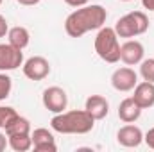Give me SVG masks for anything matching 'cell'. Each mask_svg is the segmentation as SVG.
<instances>
[{
  "label": "cell",
  "mask_w": 154,
  "mask_h": 152,
  "mask_svg": "<svg viewBox=\"0 0 154 152\" xmlns=\"http://www.w3.org/2000/svg\"><path fill=\"white\" fill-rule=\"evenodd\" d=\"M108 20V11L100 4H86L72 11L65 20V32L70 38H81L91 31H99L104 27Z\"/></svg>",
  "instance_id": "obj_1"
},
{
  "label": "cell",
  "mask_w": 154,
  "mask_h": 152,
  "mask_svg": "<svg viewBox=\"0 0 154 152\" xmlns=\"http://www.w3.org/2000/svg\"><path fill=\"white\" fill-rule=\"evenodd\" d=\"M50 127L59 134H88L90 131H93L95 120L86 109H72L54 114Z\"/></svg>",
  "instance_id": "obj_2"
},
{
  "label": "cell",
  "mask_w": 154,
  "mask_h": 152,
  "mask_svg": "<svg viewBox=\"0 0 154 152\" xmlns=\"http://www.w3.org/2000/svg\"><path fill=\"white\" fill-rule=\"evenodd\" d=\"M93 45H95L97 56L102 61L109 65H115L120 61V41H118V34L115 32L113 27H100Z\"/></svg>",
  "instance_id": "obj_3"
},
{
  "label": "cell",
  "mask_w": 154,
  "mask_h": 152,
  "mask_svg": "<svg viewBox=\"0 0 154 152\" xmlns=\"http://www.w3.org/2000/svg\"><path fill=\"white\" fill-rule=\"evenodd\" d=\"M113 29L118 34V38H136L149 31V18L143 11H131L116 20Z\"/></svg>",
  "instance_id": "obj_4"
},
{
  "label": "cell",
  "mask_w": 154,
  "mask_h": 152,
  "mask_svg": "<svg viewBox=\"0 0 154 152\" xmlns=\"http://www.w3.org/2000/svg\"><path fill=\"white\" fill-rule=\"evenodd\" d=\"M41 102H43V108L47 111L57 114V113L66 111V108H68V95H66V91L61 86H48V88L43 90Z\"/></svg>",
  "instance_id": "obj_5"
},
{
  "label": "cell",
  "mask_w": 154,
  "mask_h": 152,
  "mask_svg": "<svg viewBox=\"0 0 154 152\" xmlns=\"http://www.w3.org/2000/svg\"><path fill=\"white\" fill-rule=\"evenodd\" d=\"M22 70L29 81H43L50 75V63L43 56H32L23 61Z\"/></svg>",
  "instance_id": "obj_6"
},
{
  "label": "cell",
  "mask_w": 154,
  "mask_h": 152,
  "mask_svg": "<svg viewBox=\"0 0 154 152\" xmlns=\"http://www.w3.org/2000/svg\"><path fill=\"white\" fill-rule=\"evenodd\" d=\"M23 65V52L9 41L0 43V72H11Z\"/></svg>",
  "instance_id": "obj_7"
},
{
  "label": "cell",
  "mask_w": 154,
  "mask_h": 152,
  "mask_svg": "<svg viewBox=\"0 0 154 152\" xmlns=\"http://www.w3.org/2000/svg\"><path fill=\"white\" fill-rule=\"evenodd\" d=\"M145 59V47L138 39H127L120 45V61L127 66L140 65Z\"/></svg>",
  "instance_id": "obj_8"
},
{
  "label": "cell",
  "mask_w": 154,
  "mask_h": 152,
  "mask_svg": "<svg viewBox=\"0 0 154 152\" xmlns=\"http://www.w3.org/2000/svg\"><path fill=\"white\" fill-rule=\"evenodd\" d=\"M136 84H138V74L131 66H120L111 74V86L116 91H122V93L133 91Z\"/></svg>",
  "instance_id": "obj_9"
},
{
  "label": "cell",
  "mask_w": 154,
  "mask_h": 152,
  "mask_svg": "<svg viewBox=\"0 0 154 152\" xmlns=\"http://www.w3.org/2000/svg\"><path fill=\"white\" fill-rule=\"evenodd\" d=\"M116 141L125 149H136L143 143V131L134 123H125L124 127L118 129Z\"/></svg>",
  "instance_id": "obj_10"
},
{
  "label": "cell",
  "mask_w": 154,
  "mask_h": 152,
  "mask_svg": "<svg viewBox=\"0 0 154 152\" xmlns=\"http://www.w3.org/2000/svg\"><path fill=\"white\" fill-rule=\"evenodd\" d=\"M32 136V149L36 152H56L57 145H56V138L54 134L45 129V127H38L31 132Z\"/></svg>",
  "instance_id": "obj_11"
},
{
  "label": "cell",
  "mask_w": 154,
  "mask_h": 152,
  "mask_svg": "<svg viewBox=\"0 0 154 152\" xmlns=\"http://www.w3.org/2000/svg\"><path fill=\"white\" fill-rule=\"evenodd\" d=\"M84 109L91 114V118L97 120H104L109 113V102L106 97L102 95H90L84 102Z\"/></svg>",
  "instance_id": "obj_12"
},
{
  "label": "cell",
  "mask_w": 154,
  "mask_h": 152,
  "mask_svg": "<svg viewBox=\"0 0 154 152\" xmlns=\"http://www.w3.org/2000/svg\"><path fill=\"white\" fill-rule=\"evenodd\" d=\"M133 99L142 109H149L154 106V82L142 81L133 90Z\"/></svg>",
  "instance_id": "obj_13"
},
{
  "label": "cell",
  "mask_w": 154,
  "mask_h": 152,
  "mask_svg": "<svg viewBox=\"0 0 154 152\" xmlns=\"http://www.w3.org/2000/svg\"><path fill=\"white\" fill-rule=\"evenodd\" d=\"M142 111L143 109L136 104V100L133 97H127L118 104V118L124 123H134L142 116Z\"/></svg>",
  "instance_id": "obj_14"
},
{
  "label": "cell",
  "mask_w": 154,
  "mask_h": 152,
  "mask_svg": "<svg viewBox=\"0 0 154 152\" xmlns=\"http://www.w3.org/2000/svg\"><path fill=\"white\" fill-rule=\"evenodd\" d=\"M7 39H9V43H11L13 47L23 50V48H27L29 43H31V32H29L27 27H23V25H16V27H11V29H9V32H7Z\"/></svg>",
  "instance_id": "obj_15"
},
{
  "label": "cell",
  "mask_w": 154,
  "mask_h": 152,
  "mask_svg": "<svg viewBox=\"0 0 154 152\" xmlns=\"http://www.w3.org/2000/svg\"><path fill=\"white\" fill-rule=\"evenodd\" d=\"M4 132H5L7 136L31 134V132H32V129H31V122H29L25 116L16 114V116H13V118H11V122H9V123L4 127Z\"/></svg>",
  "instance_id": "obj_16"
},
{
  "label": "cell",
  "mask_w": 154,
  "mask_h": 152,
  "mask_svg": "<svg viewBox=\"0 0 154 152\" xmlns=\"http://www.w3.org/2000/svg\"><path fill=\"white\" fill-rule=\"evenodd\" d=\"M7 138H9V147L14 152H27L32 149L31 134H16V136H7Z\"/></svg>",
  "instance_id": "obj_17"
},
{
  "label": "cell",
  "mask_w": 154,
  "mask_h": 152,
  "mask_svg": "<svg viewBox=\"0 0 154 152\" xmlns=\"http://www.w3.org/2000/svg\"><path fill=\"white\" fill-rule=\"evenodd\" d=\"M140 75H142L143 81L154 82V57L143 59V61L140 63Z\"/></svg>",
  "instance_id": "obj_18"
},
{
  "label": "cell",
  "mask_w": 154,
  "mask_h": 152,
  "mask_svg": "<svg viewBox=\"0 0 154 152\" xmlns=\"http://www.w3.org/2000/svg\"><path fill=\"white\" fill-rule=\"evenodd\" d=\"M11 90H13V79L7 75V72H0V102L11 95Z\"/></svg>",
  "instance_id": "obj_19"
},
{
  "label": "cell",
  "mask_w": 154,
  "mask_h": 152,
  "mask_svg": "<svg viewBox=\"0 0 154 152\" xmlns=\"http://www.w3.org/2000/svg\"><path fill=\"white\" fill-rule=\"evenodd\" d=\"M16 109L14 108H11V106H0V129H4L9 122H11V118L13 116H16Z\"/></svg>",
  "instance_id": "obj_20"
},
{
  "label": "cell",
  "mask_w": 154,
  "mask_h": 152,
  "mask_svg": "<svg viewBox=\"0 0 154 152\" xmlns=\"http://www.w3.org/2000/svg\"><path fill=\"white\" fill-rule=\"evenodd\" d=\"M143 141L147 143V147H149V149H152V150H154V127H151V129L143 134Z\"/></svg>",
  "instance_id": "obj_21"
},
{
  "label": "cell",
  "mask_w": 154,
  "mask_h": 152,
  "mask_svg": "<svg viewBox=\"0 0 154 152\" xmlns=\"http://www.w3.org/2000/svg\"><path fill=\"white\" fill-rule=\"evenodd\" d=\"M7 32H9V23H7L5 16H4V14H0V38H5V36H7Z\"/></svg>",
  "instance_id": "obj_22"
},
{
  "label": "cell",
  "mask_w": 154,
  "mask_h": 152,
  "mask_svg": "<svg viewBox=\"0 0 154 152\" xmlns=\"http://www.w3.org/2000/svg\"><path fill=\"white\" fill-rule=\"evenodd\" d=\"M90 0H65V4L66 5H70V7H82V5H86Z\"/></svg>",
  "instance_id": "obj_23"
},
{
  "label": "cell",
  "mask_w": 154,
  "mask_h": 152,
  "mask_svg": "<svg viewBox=\"0 0 154 152\" xmlns=\"http://www.w3.org/2000/svg\"><path fill=\"white\" fill-rule=\"evenodd\" d=\"M7 147H9V138L5 132H0V152H4Z\"/></svg>",
  "instance_id": "obj_24"
},
{
  "label": "cell",
  "mask_w": 154,
  "mask_h": 152,
  "mask_svg": "<svg viewBox=\"0 0 154 152\" xmlns=\"http://www.w3.org/2000/svg\"><path fill=\"white\" fill-rule=\"evenodd\" d=\"M20 5H25V7H31V5H38L41 0H16Z\"/></svg>",
  "instance_id": "obj_25"
},
{
  "label": "cell",
  "mask_w": 154,
  "mask_h": 152,
  "mask_svg": "<svg viewBox=\"0 0 154 152\" xmlns=\"http://www.w3.org/2000/svg\"><path fill=\"white\" fill-rule=\"evenodd\" d=\"M142 5L149 11H154V0H142Z\"/></svg>",
  "instance_id": "obj_26"
},
{
  "label": "cell",
  "mask_w": 154,
  "mask_h": 152,
  "mask_svg": "<svg viewBox=\"0 0 154 152\" xmlns=\"http://www.w3.org/2000/svg\"><path fill=\"white\" fill-rule=\"evenodd\" d=\"M120 2H131V0H120Z\"/></svg>",
  "instance_id": "obj_27"
},
{
  "label": "cell",
  "mask_w": 154,
  "mask_h": 152,
  "mask_svg": "<svg viewBox=\"0 0 154 152\" xmlns=\"http://www.w3.org/2000/svg\"><path fill=\"white\" fill-rule=\"evenodd\" d=\"M0 5H2V0H0Z\"/></svg>",
  "instance_id": "obj_28"
}]
</instances>
